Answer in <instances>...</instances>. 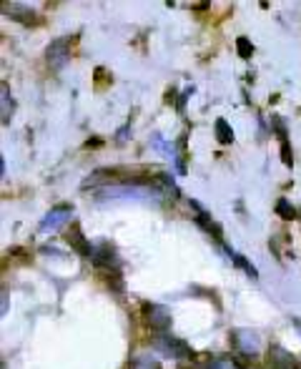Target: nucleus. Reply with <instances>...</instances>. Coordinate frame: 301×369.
<instances>
[{"instance_id": "10", "label": "nucleus", "mask_w": 301, "mask_h": 369, "mask_svg": "<svg viewBox=\"0 0 301 369\" xmlns=\"http://www.w3.org/2000/svg\"><path fill=\"white\" fill-rule=\"evenodd\" d=\"M131 369H161V364H158L156 357L150 354H136L131 362Z\"/></svg>"}, {"instance_id": "16", "label": "nucleus", "mask_w": 301, "mask_h": 369, "mask_svg": "<svg viewBox=\"0 0 301 369\" xmlns=\"http://www.w3.org/2000/svg\"><path fill=\"white\" fill-rule=\"evenodd\" d=\"M206 369H241V367H239V364H236L234 359H226V357H218V359H214V362H211Z\"/></svg>"}, {"instance_id": "6", "label": "nucleus", "mask_w": 301, "mask_h": 369, "mask_svg": "<svg viewBox=\"0 0 301 369\" xmlns=\"http://www.w3.org/2000/svg\"><path fill=\"white\" fill-rule=\"evenodd\" d=\"M66 239H68V244L73 246V249L78 251L80 257H88L91 259L93 257V246L85 241V237H83V231H80V226L78 224H73L71 229H68V234H66Z\"/></svg>"}, {"instance_id": "18", "label": "nucleus", "mask_w": 301, "mask_h": 369, "mask_svg": "<svg viewBox=\"0 0 301 369\" xmlns=\"http://www.w3.org/2000/svg\"><path fill=\"white\" fill-rule=\"evenodd\" d=\"M296 327H299V329H301V322H296Z\"/></svg>"}, {"instance_id": "3", "label": "nucleus", "mask_w": 301, "mask_h": 369, "mask_svg": "<svg viewBox=\"0 0 301 369\" xmlns=\"http://www.w3.org/2000/svg\"><path fill=\"white\" fill-rule=\"evenodd\" d=\"M144 316L153 332H166L171 327V311L161 304H144Z\"/></svg>"}, {"instance_id": "7", "label": "nucleus", "mask_w": 301, "mask_h": 369, "mask_svg": "<svg viewBox=\"0 0 301 369\" xmlns=\"http://www.w3.org/2000/svg\"><path fill=\"white\" fill-rule=\"evenodd\" d=\"M234 344L243 352V354H249V357L259 354V336H256L254 332H243V329L234 332Z\"/></svg>"}, {"instance_id": "11", "label": "nucleus", "mask_w": 301, "mask_h": 369, "mask_svg": "<svg viewBox=\"0 0 301 369\" xmlns=\"http://www.w3.org/2000/svg\"><path fill=\"white\" fill-rule=\"evenodd\" d=\"M214 128H216L218 144H231V141H234V128H231L223 119H218L216 123H214Z\"/></svg>"}, {"instance_id": "15", "label": "nucleus", "mask_w": 301, "mask_h": 369, "mask_svg": "<svg viewBox=\"0 0 301 369\" xmlns=\"http://www.w3.org/2000/svg\"><path fill=\"white\" fill-rule=\"evenodd\" d=\"M236 51H239V55L241 58H251V53H254V46H251V40L249 38H239L236 40Z\"/></svg>"}, {"instance_id": "14", "label": "nucleus", "mask_w": 301, "mask_h": 369, "mask_svg": "<svg viewBox=\"0 0 301 369\" xmlns=\"http://www.w3.org/2000/svg\"><path fill=\"white\" fill-rule=\"evenodd\" d=\"M276 214L282 218H296V209L289 204L286 198H279V201H276Z\"/></svg>"}, {"instance_id": "1", "label": "nucleus", "mask_w": 301, "mask_h": 369, "mask_svg": "<svg viewBox=\"0 0 301 369\" xmlns=\"http://www.w3.org/2000/svg\"><path fill=\"white\" fill-rule=\"evenodd\" d=\"M71 216H73V206H68V204L53 206L46 216H43L38 231H40V234H48V231H51V234H53V231H58L63 224H68V218H71Z\"/></svg>"}, {"instance_id": "5", "label": "nucleus", "mask_w": 301, "mask_h": 369, "mask_svg": "<svg viewBox=\"0 0 301 369\" xmlns=\"http://www.w3.org/2000/svg\"><path fill=\"white\" fill-rule=\"evenodd\" d=\"M268 364H271V369H299L294 357L289 354L284 347H279V344H274L268 350Z\"/></svg>"}, {"instance_id": "13", "label": "nucleus", "mask_w": 301, "mask_h": 369, "mask_svg": "<svg viewBox=\"0 0 301 369\" xmlns=\"http://www.w3.org/2000/svg\"><path fill=\"white\" fill-rule=\"evenodd\" d=\"M3 123H8V121L13 119L10 113H13V101H10V91H8V83H3Z\"/></svg>"}, {"instance_id": "4", "label": "nucleus", "mask_w": 301, "mask_h": 369, "mask_svg": "<svg viewBox=\"0 0 301 369\" xmlns=\"http://www.w3.org/2000/svg\"><path fill=\"white\" fill-rule=\"evenodd\" d=\"M156 344L166 352V354L176 357V359H191V357H194V350H191V344L184 342V339H178V336L164 334V336H158V342H156Z\"/></svg>"}, {"instance_id": "12", "label": "nucleus", "mask_w": 301, "mask_h": 369, "mask_svg": "<svg viewBox=\"0 0 301 369\" xmlns=\"http://www.w3.org/2000/svg\"><path fill=\"white\" fill-rule=\"evenodd\" d=\"M226 251H229V254H231V259H234V261L239 264V266H241V269L246 271V274H249L251 279H259V271H256V266H254V264H249V261H246V259L241 257V254H236V251H231V249H226Z\"/></svg>"}, {"instance_id": "17", "label": "nucleus", "mask_w": 301, "mask_h": 369, "mask_svg": "<svg viewBox=\"0 0 301 369\" xmlns=\"http://www.w3.org/2000/svg\"><path fill=\"white\" fill-rule=\"evenodd\" d=\"M282 158H284V164L286 166L294 164V158H291V148H289V139H282Z\"/></svg>"}, {"instance_id": "8", "label": "nucleus", "mask_w": 301, "mask_h": 369, "mask_svg": "<svg viewBox=\"0 0 301 369\" xmlns=\"http://www.w3.org/2000/svg\"><path fill=\"white\" fill-rule=\"evenodd\" d=\"M6 13H10V18L18 20V23H26V26H35L40 20L35 10H31V8H26V6H18V3L6 6Z\"/></svg>"}, {"instance_id": "2", "label": "nucleus", "mask_w": 301, "mask_h": 369, "mask_svg": "<svg viewBox=\"0 0 301 369\" xmlns=\"http://www.w3.org/2000/svg\"><path fill=\"white\" fill-rule=\"evenodd\" d=\"M68 58H71V43H68V38H55L46 51L48 66L53 71H60L68 63Z\"/></svg>"}, {"instance_id": "9", "label": "nucleus", "mask_w": 301, "mask_h": 369, "mask_svg": "<svg viewBox=\"0 0 301 369\" xmlns=\"http://www.w3.org/2000/svg\"><path fill=\"white\" fill-rule=\"evenodd\" d=\"M91 261L96 266H111V264H116V254H113V249L108 244H101L98 249H93Z\"/></svg>"}]
</instances>
